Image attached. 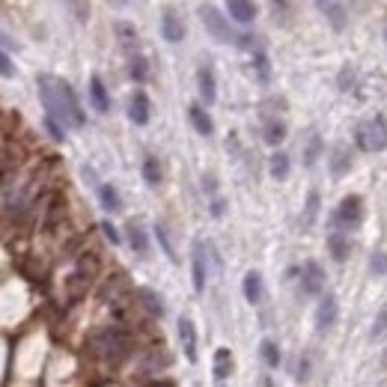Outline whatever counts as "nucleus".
<instances>
[{
	"label": "nucleus",
	"instance_id": "f257e3e1",
	"mask_svg": "<svg viewBox=\"0 0 387 387\" xmlns=\"http://www.w3.org/2000/svg\"><path fill=\"white\" fill-rule=\"evenodd\" d=\"M39 87V102L45 108V116L63 123L66 128H83L87 125V113L81 108V98L69 81H63L57 75H39L36 78Z\"/></svg>",
	"mask_w": 387,
	"mask_h": 387
},
{
	"label": "nucleus",
	"instance_id": "f03ea898",
	"mask_svg": "<svg viewBox=\"0 0 387 387\" xmlns=\"http://www.w3.org/2000/svg\"><path fill=\"white\" fill-rule=\"evenodd\" d=\"M87 351L90 358L98 361L108 369H120L131 355H134V340H131V331L128 325L116 322L108 328H98L87 336Z\"/></svg>",
	"mask_w": 387,
	"mask_h": 387
},
{
	"label": "nucleus",
	"instance_id": "7ed1b4c3",
	"mask_svg": "<svg viewBox=\"0 0 387 387\" xmlns=\"http://www.w3.org/2000/svg\"><path fill=\"white\" fill-rule=\"evenodd\" d=\"M138 292L131 289V283L125 280V274L123 272H113L108 280H105V286H102V301H105V307L110 310V316H113V322H123V325H131V307L138 304Z\"/></svg>",
	"mask_w": 387,
	"mask_h": 387
},
{
	"label": "nucleus",
	"instance_id": "20e7f679",
	"mask_svg": "<svg viewBox=\"0 0 387 387\" xmlns=\"http://www.w3.org/2000/svg\"><path fill=\"white\" fill-rule=\"evenodd\" d=\"M197 15H200V21H203L206 33H209L215 42H221V45H235V42H239L242 33H232L229 19H227V15L217 9L215 4H200V6H197Z\"/></svg>",
	"mask_w": 387,
	"mask_h": 387
},
{
	"label": "nucleus",
	"instance_id": "39448f33",
	"mask_svg": "<svg viewBox=\"0 0 387 387\" xmlns=\"http://www.w3.org/2000/svg\"><path fill=\"white\" fill-rule=\"evenodd\" d=\"M355 143L361 153H384L387 149V120L381 113L369 116V120L358 123L355 128Z\"/></svg>",
	"mask_w": 387,
	"mask_h": 387
},
{
	"label": "nucleus",
	"instance_id": "423d86ee",
	"mask_svg": "<svg viewBox=\"0 0 387 387\" xmlns=\"http://www.w3.org/2000/svg\"><path fill=\"white\" fill-rule=\"evenodd\" d=\"M366 217V209H363V197L361 194H346L340 200V206L331 215V227H343L346 232L358 229Z\"/></svg>",
	"mask_w": 387,
	"mask_h": 387
},
{
	"label": "nucleus",
	"instance_id": "0eeeda50",
	"mask_svg": "<svg viewBox=\"0 0 387 387\" xmlns=\"http://www.w3.org/2000/svg\"><path fill=\"white\" fill-rule=\"evenodd\" d=\"M206 277H209V262H206V250L203 242H194L191 244V283H194V292L203 295L206 292Z\"/></svg>",
	"mask_w": 387,
	"mask_h": 387
},
{
	"label": "nucleus",
	"instance_id": "6e6552de",
	"mask_svg": "<svg viewBox=\"0 0 387 387\" xmlns=\"http://www.w3.org/2000/svg\"><path fill=\"white\" fill-rule=\"evenodd\" d=\"M301 292L304 295H322L325 292V268L316 259H307L301 265Z\"/></svg>",
	"mask_w": 387,
	"mask_h": 387
},
{
	"label": "nucleus",
	"instance_id": "1a4fd4ad",
	"mask_svg": "<svg viewBox=\"0 0 387 387\" xmlns=\"http://www.w3.org/2000/svg\"><path fill=\"white\" fill-rule=\"evenodd\" d=\"M336 319H340V304H336V295H322L319 298V307H316V331L325 334L336 325Z\"/></svg>",
	"mask_w": 387,
	"mask_h": 387
},
{
	"label": "nucleus",
	"instance_id": "9d476101",
	"mask_svg": "<svg viewBox=\"0 0 387 387\" xmlns=\"http://www.w3.org/2000/svg\"><path fill=\"white\" fill-rule=\"evenodd\" d=\"M90 286H93V277L81 274V272H72L69 277H66V283H63V292H66V304H69V307L81 304V301L87 298Z\"/></svg>",
	"mask_w": 387,
	"mask_h": 387
},
{
	"label": "nucleus",
	"instance_id": "9b49d317",
	"mask_svg": "<svg viewBox=\"0 0 387 387\" xmlns=\"http://www.w3.org/2000/svg\"><path fill=\"white\" fill-rule=\"evenodd\" d=\"M176 334H179V346H182V355H185V361L188 363H197V328H194V322L188 316H182L179 319V328H176Z\"/></svg>",
	"mask_w": 387,
	"mask_h": 387
},
{
	"label": "nucleus",
	"instance_id": "f8f14e48",
	"mask_svg": "<svg viewBox=\"0 0 387 387\" xmlns=\"http://www.w3.org/2000/svg\"><path fill=\"white\" fill-rule=\"evenodd\" d=\"M128 120L134 125H149V120H153V102H149L146 90H134L128 102Z\"/></svg>",
	"mask_w": 387,
	"mask_h": 387
},
{
	"label": "nucleus",
	"instance_id": "ddd939ff",
	"mask_svg": "<svg viewBox=\"0 0 387 387\" xmlns=\"http://www.w3.org/2000/svg\"><path fill=\"white\" fill-rule=\"evenodd\" d=\"M197 93H200V98H203L206 108H212L217 102V78H215L212 66H200L197 69Z\"/></svg>",
	"mask_w": 387,
	"mask_h": 387
},
{
	"label": "nucleus",
	"instance_id": "4468645a",
	"mask_svg": "<svg viewBox=\"0 0 387 387\" xmlns=\"http://www.w3.org/2000/svg\"><path fill=\"white\" fill-rule=\"evenodd\" d=\"M161 39L170 42V45H179L185 39V24H182V19H179L173 9H164L161 12Z\"/></svg>",
	"mask_w": 387,
	"mask_h": 387
},
{
	"label": "nucleus",
	"instance_id": "2eb2a0df",
	"mask_svg": "<svg viewBox=\"0 0 387 387\" xmlns=\"http://www.w3.org/2000/svg\"><path fill=\"white\" fill-rule=\"evenodd\" d=\"M232 369H235V361H232V351L227 346H217L215 349V358H212V378L221 384L232 376Z\"/></svg>",
	"mask_w": 387,
	"mask_h": 387
},
{
	"label": "nucleus",
	"instance_id": "dca6fc26",
	"mask_svg": "<svg viewBox=\"0 0 387 387\" xmlns=\"http://www.w3.org/2000/svg\"><path fill=\"white\" fill-rule=\"evenodd\" d=\"M138 304L153 316V319H164V313H167V307H164V298L155 292V289H149V286H140L138 289Z\"/></svg>",
	"mask_w": 387,
	"mask_h": 387
},
{
	"label": "nucleus",
	"instance_id": "f3484780",
	"mask_svg": "<svg viewBox=\"0 0 387 387\" xmlns=\"http://www.w3.org/2000/svg\"><path fill=\"white\" fill-rule=\"evenodd\" d=\"M328 167H331V176H334V179H343V176L351 170V153H349V146L336 143V146L331 149Z\"/></svg>",
	"mask_w": 387,
	"mask_h": 387
},
{
	"label": "nucleus",
	"instance_id": "a211bd4d",
	"mask_svg": "<svg viewBox=\"0 0 387 387\" xmlns=\"http://www.w3.org/2000/svg\"><path fill=\"white\" fill-rule=\"evenodd\" d=\"M328 250H331V257H334V262H346L349 259V235H346V229L343 227H331V232H328Z\"/></svg>",
	"mask_w": 387,
	"mask_h": 387
},
{
	"label": "nucleus",
	"instance_id": "6ab92c4d",
	"mask_svg": "<svg viewBox=\"0 0 387 387\" xmlns=\"http://www.w3.org/2000/svg\"><path fill=\"white\" fill-rule=\"evenodd\" d=\"M227 15L235 24H250L257 19V6L254 0H227Z\"/></svg>",
	"mask_w": 387,
	"mask_h": 387
},
{
	"label": "nucleus",
	"instance_id": "aec40b11",
	"mask_svg": "<svg viewBox=\"0 0 387 387\" xmlns=\"http://www.w3.org/2000/svg\"><path fill=\"white\" fill-rule=\"evenodd\" d=\"M90 105L96 113H108L110 110V96H108V87H105V81L93 75L90 78Z\"/></svg>",
	"mask_w": 387,
	"mask_h": 387
},
{
	"label": "nucleus",
	"instance_id": "412c9836",
	"mask_svg": "<svg viewBox=\"0 0 387 387\" xmlns=\"http://www.w3.org/2000/svg\"><path fill=\"white\" fill-rule=\"evenodd\" d=\"M188 123L194 125L197 134H203V138H209V134L215 131V123H212V116L206 110V105H188Z\"/></svg>",
	"mask_w": 387,
	"mask_h": 387
},
{
	"label": "nucleus",
	"instance_id": "4be33fe9",
	"mask_svg": "<svg viewBox=\"0 0 387 387\" xmlns=\"http://www.w3.org/2000/svg\"><path fill=\"white\" fill-rule=\"evenodd\" d=\"M113 33H116V39H120V48L125 54H134L138 51V27H134L131 21H113Z\"/></svg>",
	"mask_w": 387,
	"mask_h": 387
},
{
	"label": "nucleus",
	"instance_id": "5701e85b",
	"mask_svg": "<svg viewBox=\"0 0 387 387\" xmlns=\"http://www.w3.org/2000/svg\"><path fill=\"white\" fill-rule=\"evenodd\" d=\"M242 292H244V301L247 304H259L262 301V295H265V286H262V274L259 272H250L244 274V280H242Z\"/></svg>",
	"mask_w": 387,
	"mask_h": 387
},
{
	"label": "nucleus",
	"instance_id": "b1692460",
	"mask_svg": "<svg viewBox=\"0 0 387 387\" xmlns=\"http://www.w3.org/2000/svg\"><path fill=\"white\" fill-rule=\"evenodd\" d=\"M286 123L283 120H277V116H265L262 120V140L268 143V146H280L283 140H286Z\"/></svg>",
	"mask_w": 387,
	"mask_h": 387
},
{
	"label": "nucleus",
	"instance_id": "393cba45",
	"mask_svg": "<svg viewBox=\"0 0 387 387\" xmlns=\"http://www.w3.org/2000/svg\"><path fill=\"white\" fill-rule=\"evenodd\" d=\"M98 206H102L105 212H110V215L123 212V197H120V191H116V185H110V182L98 185Z\"/></svg>",
	"mask_w": 387,
	"mask_h": 387
},
{
	"label": "nucleus",
	"instance_id": "a878e982",
	"mask_svg": "<svg viewBox=\"0 0 387 387\" xmlns=\"http://www.w3.org/2000/svg\"><path fill=\"white\" fill-rule=\"evenodd\" d=\"M75 272L87 274V277H98V272H102V259H98L96 250H81V254L75 257Z\"/></svg>",
	"mask_w": 387,
	"mask_h": 387
},
{
	"label": "nucleus",
	"instance_id": "bb28decb",
	"mask_svg": "<svg viewBox=\"0 0 387 387\" xmlns=\"http://www.w3.org/2000/svg\"><path fill=\"white\" fill-rule=\"evenodd\" d=\"M292 173V158L286 153H274L272 158H268V176H272L274 182H286Z\"/></svg>",
	"mask_w": 387,
	"mask_h": 387
},
{
	"label": "nucleus",
	"instance_id": "cd10ccee",
	"mask_svg": "<svg viewBox=\"0 0 387 387\" xmlns=\"http://www.w3.org/2000/svg\"><path fill=\"white\" fill-rule=\"evenodd\" d=\"M128 244H131V250L138 257H146L149 254V235H146V229L140 227V224H128Z\"/></svg>",
	"mask_w": 387,
	"mask_h": 387
},
{
	"label": "nucleus",
	"instance_id": "c85d7f7f",
	"mask_svg": "<svg viewBox=\"0 0 387 387\" xmlns=\"http://www.w3.org/2000/svg\"><path fill=\"white\" fill-rule=\"evenodd\" d=\"M325 19H328V24L336 30V33H343L346 30V24H349V15H346V6L343 4H336V0H331V4L325 6Z\"/></svg>",
	"mask_w": 387,
	"mask_h": 387
},
{
	"label": "nucleus",
	"instance_id": "c756f323",
	"mask_svg": "<svg viewBox=\"0 0 387 387\" xmlns=\"http://www.w3.org/2000/svg\"><path fill=\"white\" fill-rule=\"evenodd\" d=\"M259 358H262V363L268 366V369H277L280 363H283V355H280V346L274 343V340H265L259 343Z\"/></svg>",
	"mask_w": 387,
	"mask_h": 387
},
{
	"label": "nucleus",
	"instance_id": "7c9ffc66",
	"mask_svg": "<svg viewBox=\"0 0 387 387\" xmlns=\"http://www.w3.org/2000/svg\"><path fill=\"white\" fill-rule=\"evenodd\" d=\"M128 75H131V81L134 83H146V78H149V63H146V57L143 54H128Z\"/></svg>",
	"mask_w": 387,
	"mask_h": 387
},
{
	"label": "nucleus",
	"instance_id": "2f4dec72",
	"mask_svg": "<svg viewBox=\"0 0 387 387\" xmlns=\"http://www.w3.org/2000/svg\"><path fill=\"white\" fill-rule=\"evenodd\" d=\"M322 149H325L322 134H319V131H310L307 146H304V167H313L319 158H322Z\"/></svg>",
	"mask_w": 387,
	"mask_h": 387
},
{
	"label": "nucleus",
	"instance_id": "473e14b6",
	"mask_svg": "<svg viewBox=\"0 0 387 387\" xmlns=\"http://www.w3.org/2000/svg\"><path fill=\"white\" fill-rule=\"evenodd\" d=\"M319 203H322L319 191H310L307 194V203H304V217H301V227H304V229H313L316 217H319Z\"/></svg>",
	"mask_w": 387,
	"mask_h": 387
},
{
	"label": "nucleus",
	"instance_id": "72a5a7b5",
	"mask_svg": "<svg viewBox=\"0 0 387 387\" xmlns=\"http://www.w3.org/2000/svg\"><path fill=\"white\" fill-rule=\"evenodd\" d=\"M143 182L149 185V188L161 185V161L155 155H146L143 158Z\"/></svg>",
	"mask_w": 387,
	"mask_h": 387
},
{
	"label": "nucleus",
	"instance_id": "f704fd0d",
	"mask_svg": "<svg viewBox=\"0 0 387 387\" xmlns=\"http://www.w3.org/2000/svg\"><path fill=\"white\" fill-rule=\"evenodd\" d=\"M155 242L161 244L164 257L176 265V262H179V254H176V247H173V242H170V235H167V227H164V224H155Z\"/></svg>",
	"mask_w": 387,
	"mask_h": 387
},
{
	"label": "nucleus",
	"instance_id": "c9c22d12",
	"mask_svg": "<svg viewBox=\"0 0 387 387\" xmlns=\"http://www.w3.org/2000/svg\"><path fill=\"white\" fill-rule=\"evenodd\" d=\"M254 69H257L259 83L272 81V63H268V54L262 51V48H254Z\"/></svg>",
	"mask_w": 387,
	"mask_h": 387
},
{
	"label": "nucleus",
	"instance_id": "e433bc0d",
	"mask_svg": "<svg viewBox=\"0 0 387 387\" xmlns=\"http://www.w3.org/2000/svg\"><path fill=\"white\" fill-rule=\"evenodd\" d=\"M355 81H358V69L351 63H346L340 75H336V87H340V93H351L355 90Z\"/></svg>",
	"mask_w": 387,
	"mask_h": 387
},
{
	"label": "nucleus",
	"instance_id": "4c0bfd02",
	"mask_svg": "<svg viewBox=\"0 0 387 387\" xmlns=\"http://www.w3.org/2000/svg\"><path fill=\"white\" fill-rule=\"evenodd\" d=\"M66 6H69V12L75 15L78 24H87L90 21V4H87V0H66Z\"/></svg>",
	"mask_w": 387,
	"mask_h": 387
},
{
	"label": "nucleus",
	"instance_id": "58836bf2",
	"mask_svg": "<svg viewBox=\"0 0 387 387\" xmlns=\"http://www.w3.org/2000/svg\"><path fill=\"white\" fill-rule=\"evenodd\" d=\"M369 274H373V277L387 274V254H384V250H378V254H373V259H369Z\"/></svg>",
	"mask_w": 387,
	"mask_h": 387
},
{
	"label": "nucleus",
	"instance_id": "ea45409f",
	"mask_svg": "<svg viewBox=\"0 0 387 387\" xmlns=\"http://www.w3.org/2000/svg\"><path fill=\"white\" fill-rule=\"evenodd\" d=\"M387 334V304L378 310V316H376V322H373V331H369V336L373 340H378V336H384Z\"/></svg>",
	"mask_w": 387,
	"mask_h": 387
},
{
	"label": "nucleus",
	"instance_id": "a19ab883",
	"mask_svg": "<svg viewBox=\"0 0 387 387\" xmlns=\"http://www.w3.org/2000/svg\"><path fill=\"white\" fill-rule=\"evenodd\" d=\"M45 128H48V134H51L54 140H66V125L63 123L51 120V116H45Z\"/></svg>",
	"mask_w": 387,
	"mask_h": 387
},
{
	"label": "nucleus",
	"instance_id": "79ce46f5",
	"mask_svg": "<svg viewBox=\"0 0 387 387\" xmlns=\"http://www.w3.org/2000/svg\"><path fill=\"white\" fill-rule=\"evenodd\" d=\"M98 229L105 232V239H108L110 244H120V242H123V239H120V232H116V227H113L110 221H102V224H98Z\"/></svg>",
	"mask_w": 387,
	"mask_h": 387
},
{
	"label": "nucleus",
	"instance_id": "37998d69",
	"mask_svg": "<svg viewBox=\"0 0 387 387\" xmlns=\"http://www.w3.org/2000/svg\"><path fill=\"white\" fill-rule=\"evenodd\" d=\"M272 9H274V21H286V15H289V0H272Z\"/></svg>",
	"mask_w": 387,
	"mask_h": 387
},
{
	"label": "nucleus",
	"instance_id": "c03bdc74",
	"mask_svg": "<svg viewBox=\"0 0 387 387\" xmlns=\"http://www.w3.org/2000/svg\"><path fill=\"white\" fill-rule=\"evenodd\" d=\"M0 75H4V78H12V75H15V69H12V57H9L6 48H4V54H0Z\"/></svg>",
	"mask_w": 387,
	"mask_h": 387
},
{
	"label": "nucleus",
	"instance_id": "a18cd8bd",
	"mask_svg": "<svg viewBox=\"0 0 387 387\" xmlns=\"http://www.w3.org/2000/svg\"><path fill=\"white\" fill-rule=\"evenodd\" d=\"M209 212H212V217H224V212H227V203H224V200L221 197H212V206H209Z\"/></svg>",
	"mask_w": 387,
	"mask_h": 387
},
{
	"label": "nucleus",
	"instance_id": "49530a36",
	"mask_svg": "<svg viewBox=\"0 0 387 387\" xmlns=\"http://www.w3.org/2000/svg\"><path fill=\"white\" fill-rule=\"evenodd\" d=\"M307 376H310V358H301V361H298V369H295V378H298V381H307Z\"/></svg>",
	"mask_w": 387,
	"mask_h": 387
},
{
	"label": "nucleus",
	"instance_id": "de8ad7c7",
	"mask_svg": "<svg viewBox=\"0 0 387 387\" xmlns=\"http://www.w3.org/2000/svg\"><path fill=\"white\" fill-rule=\"evenodd\" d=\"M203 191H209L212 197H215V191H217V185H215V176H212V173L203 176Z\"/></svg>",
	"mask_w": 387,
	"mask_h": 387
},
{
	"label": "nucleus",
	"instance_id": "09e8293b",
	"mask_svg": "<svg viewBox=\"0 0 387 387\" xmlns=\"http://www.w3.org/2000/svg\"><path fill=\"white\" fill-rule=\"evenodd\" d=\"M149 384H158V387H176L173 378H149Z\"/></svg>",
	"mask_w": 387,
	"mask_h": 387
},
{
	"label": "nucleus",
	"instance_id": "8fccbe9b",
	"mask_svg": "<svg viewBox=\"0 0 387 387\" xmlns=\"http://www.w3.org/2000/svg\"><path fill=\"white\" fill-rule=\"evenodd\" d=\"M331 4V0H316V6H319V12H325V6Z\"/></svg>",
	"mask_w": 387,
	"mask_h": 387
},
{
	"label": "nucleus",
	"instance_id": "3c124183",
	"mask_svg": "<svg viewBox=\"0 0 387 387\" xmlns=\"http://www.w3.org/2000/svg\"><path fill=\"white\" fill-rule=\"evenodd\" d=\"M113 4H116V6H125V4H128V0H113Z\"/></svg>",
	"mask_w": 387,
	"mask_h": 387
},
{
	"label": "nucleus",
	"instance_id": "603ef678",
	"mask_svg": "<svg viewBox=\"0 0 387 387\" xmlns=\"http://www.w3.org/2000/svg\"><path fill=\"white\" fill-rule=\"evenodd\" d=\"M384 42H387V27H384Z\"/></svg>",
	"mask_w": 387,
	"mask_h": 387
}]
</instances>
